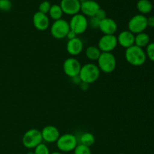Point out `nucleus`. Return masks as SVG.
I'll use <instances>...</instances> for the list:
<instances>
[{
    "label": "nucleus",
    "instance_id": "f257e3e1",
    "mask_svg": "<svg viewBox=\"0 0 154 154\" xmlns=\"http://www.w3.org/2000/svg\"><path fill=\"white\" fill-rule=\"evenodd\" d=\"M125 59L131 66H141L145 63L147 56L143 48H139L136 45H133L126 49Z\"/></svg>",
    "mask_w": 154,
    "mask_h": 154
},
{
    "label": "nucleus",
    "instance_id": "f03ea898",
    "mask_svg": "<svg viewBox=\"0 0 154 154\" xmlns=\"http://www.w3.org/2000/svg\"><path fill=\"white\" fill-rule=\"evenodd\" d=\"M101 72L96 64L89 63L81 66V72L79 73V78L81 81L90 84L96 82L100 77Z\"/></svg>",
    "mask_w": 154,
    "mask_h": 154
},
{
    "label": "nucleus",
    "instance_id": "7ed1b4c3",
    "mask_svg": "<svg viewBox=\"0 0 154 154\" xmlns=\"http://www.w3.org/2000/svg\"><path fill=\"white\" fill-rule=\"evenodd\" d=\"M97 66L100 72L111 74L117 67V59L112 53H102L97 60Z\"/></svg>",
    "mask_w": 154,
    "mask_h": 154
},
{
    "label": "nucleus",
    "instance_id": "20e7f679",
    "mask_svg": "<svg viewBox=\"0 0 154 154\" xmlns=\"http://www.w3.org/2000/svg\"><path fill=\"white\" fill-rule=\"evenodd\" d=\"M57 148L62 153H69L74 151L75 147L78 144V138L75 135L71 133H66L60 135V138L56 142Z\"/></svg>",
    "mask_w": 154,
    "mask_h": 154
},
{
    "label": "nucleus",
    "instance_id": "39448f33",
    "mask_svg": "<svg viewBox=\"0 0 154 154\" xmlns=\"http://www.w3.org/2000/svg\"><path fill=\"white\" fill-rule=\"evenodd\" d=\"M42 132L37 129H31L24 133L22 138L23 145L27 149H35L42 143Z\"/></svg>",
    "mask_w": 154,
    "mask_h": 154
},
{
    "label": "nucleus",
    "instance_id": "423d86ee",
    "mask_svg": "<svg viewBox=\"0 0 154 154\" xmlns=\"http://www.w3.org/2000/svg\"><path fill=\"white\" fill-rule=\"evenodd\" d=\"M69 26L70 29L76 33L77 35L83 34L88 29V19L82 14H77L71 18Z\"/></svg>",
    "mask_w": 154,
    "mask_h": 154
},
{
    "label": "nucleus",
    "instance_id": "0eeeda50",
    "mask_svg": "<svg viewBox=\"0 0 154 154\" xmlns=\"http://www.w3.org/2000/svg\"><path fill=\"white\" fill-rule=\"evenodd\" d=\"M70 30L69 23L64 19L56 20L51 26V34L54 38L63 39L66 38L68 32Z\"/></svg>",
    "mask_w": 154,
    "mask_h": 154
},
{
    "label": "nucleus",
    "instance_id": "6e6552de",
    "mask_svg": "<svg viewBox=\"0 0 154 154\" xmlns=\"http://www.w3.org/2000/svg\"><path fill=\"white\" fill-rule=\"evenodd\" d=\"M147 27V18L141 14L132 17L128 23V30L134 35L144 32Z\"/></svg>",
    "mask_w": 154,
    "mask_h": 154
},
{
    "label": "nucleus",
    "instance_id": "1a4fd4ad",
    "mask_svg": "<svg viewBox=\"0 0 154 154\" xmlns=\"http://www.w3.org/2000/svg\"><path fill=\"white\" fill-rule=\"evenodd\" d=\"M81 64L79 60L75 57H69L64 61L63 65V72L69 78H72L79 75L81 69Z\"/></svg>",
    "mask_w": 154,
    "mask_h": 154
},
{
    "label": "nucleus",
    "instance_id": "9d476101",
    "mask_svg": "<svg viewBox=\"0 0 154 154\" xmlns=\"http://www.w3.org/2000/svg\"><path fill=\"white\" fill-rule=\"evenodd\" d=\"M117 45V36L114 35H103L99 38L97 47L102 53H111L116 49Z\"/></svg>",
    "mask_w": 154,
    "mask_h": 154
},
{
    "label": "nucleus",
    "instance_id": "9b49d317",
    "mask_svg": "<svg viewBox=\"0 0 154 154\" xmlns=\"http://www.w3.org/2000/svg\"><path fill=\"white\" fill-rule=\"evenodd\" d=\"M81 4L79 0H61L60 6L63 14L72 17L81 11Z\"/></svg>",
    "mask_w": 154,
    "mask_h": 154
},
{
    "label": "nucleus",
    "instance_id": "f8f14e48",
    "mask_svg": "<svg viewBox=\"0 0 154 154\" xmlns=\"http://www.w3.org/2000/svg\"><path fill=\"white\" fill-rule=\"evenodd\" d=\"M43 141L47 143H56L60 136V130L55 126L48 125L41 131Z\"/></svg>",
    "mask_w": 154,
    "mask_h": 154
},
{
    "label": "nucleus",
    "instance_id": "ddd939ff",
    "mask_svg": "<svg viewBox=\"0 0 154 154\" xmlns=\"http://www.w3.org/2000/svg\"><path fill=\"white\" fill-rule=\"evenodd\" d=\"M32 23L38 31H45L50 26V18L48 14L37 11L32 17Z\"/></svg>",
    "mask_w": 154,
    "mask_h": 154
},
{
    "label": "nucleus",
    "instance_id": "4468645a",
    "mask_svg": "<svg viewBox=\"0 0 154 154\" xmlns=\"http://www.w3.org/2000/svg\"><path fill=\"white\" fill-rule=\"evenodd\" d=\"M100 8L99 3L94 0H87L81 4V11L82 12V14L87 17H94Z\"/></svg>",
    "mask_w": 154,
    "mask_h": 154
},
{
    "label": "nucleus",
    "instance_id": "2eb2a0df",
    "mask_svg": "<svg viewBox=\"0 0 154 154\" xmlns=\"http://www.w3.org/2000/svg\"><path fill=\"white\" fill-rule=\"evenodd\" d=\"M117 38L118 45L125 49L135 45V35L128 29L120 32Z\"/></svg>",
    "mask_w": 154,
    "mask_h": 154
},
{
    "label": "nucleus",
    "instance_id": "dca6fc26",
    "mask_svg": "<svg viewBox=\"0 0 154 154\" xmlns=\"http://www.w3.org/2000/svg\"><path fill=\"white\" fill-rule=\"evenodd\" d=\"M83 48H84V44L82 40L78 37H76L72 40H69L66 44V51L68 54L72 57L81 54L83 51Z\"/></svg>",
    "mask_w": 154,
    "mask_h": 154
},
{
    "label": "nucleus",
    "instance_id": "f3484780",
    "mask_svg": "<svg viewBox=\"0 0 154 154\" xmlns=\"http://www.w3.org/2000/svg\"><path fill=\"white\" fill-rule=\"evenodd\" d=\"M99 29L104 35H114L117 31V23L112 18L106 17L100 22Z\"/></svg>",
    "mask_w": 154,
    "mask_h": 154
},
{
    "label": "nucleus",
    "instance_id": "a211bd4d",
    "mask_svg": "<svg viewBox=\"0 0 154 154\" xmlns=\"http://www.w3.org/2000/svg\"><path fill=\"white\" fill-rule=\"evenodd\" d=\"M101 54H102V52L97 46L91 45V46H89L86 48V57L90 61H97L98 59L100 57Z\"/></svg>",
    "mask_w": 154,
    "mask_h": 154
},
{
    "label": "nucleus",
    "instance_id": "6ab92c4d",
    "mask_svg": "<svg viewBox=\"0 0 154 154\" xmlns=\"http://www.w3.org/2000/svg\"><path fill=\"white\" fill-rule=\"evenodd\" d=\"M136 8L141 14H149L153 9V5L149 0H138L137 2Z\"/></svg>",
    "mask_w": 154,
    "mask_h": 154
},
{
    "label": "nucleus",
    "instance_id": "aec40b11",
    "mask_svg": "<svg viewBox=\"0 0 154 154\" xmlns=\"http://www.w3.org/2000/svg\"><path fill=\"white\" fill-rule=\"evenodd\" d=\"M150 44V37L145 32H141L135 35V45L143 48Z\"/></svg>",
    "mask_w": 154,
    "mask_h": 154
},
{
    "label": "nucleus",
    "instance_id": "412c9836",
    "mask_svg": "<svg viewBox=\"0 0 154 154\" xmlns=\"http://www.w3.org/2000/svg\"><path fill=\"white\" fill-rule=\"evenodd\" d=\"M96 138L94 135L90 132H84L80 136V144L90 147L95 144Z\"/></svg>",
    "mask_w": 154,
    "mask_h": 154
},
{
    "label": "nucleus",
    "instance_id": "4be33fe9",
    "mask_svg": "<svg viewBox=\"0 0 154 154\" xmlns=\"http://www.w3.org/2000/svg\"><path fill=\"white\" fill-rule=\"evenodd\" d=\"M48 14L49 17L52 20H54V21L62 19L63 15V12L62 11L61 7L60 6V5H51V9H50L49 12H48Z\"/></svg>",
    "mask_w": 154,
    "mask_h": 154
},
{
    "label": "nucleus",
    "instance_id": "5701e85b",
    "mask_svg": "<svg viewBox=\"0 0 154 154\" xmlns=\"http://www.w3.org/2000/svg\"><path fill=\"white\" fill-rule=\"evenodd\" d=\"M74 154H92V153L90 147L78 144L74 150Z\"/></svg>",
    "mask_w": 154,
    "mask_h": 154
},
{
    "label": "nucleus",
    "instance_id": "b1692460",
    "mask_svg": "<svg viewBox=\"0 0 154 154\" xmlns=\"http://www.w3.org/2000/svg\"><path fill=\"white\" fill-rule=\"evenodd\" d=\"M34 154H51L49 148L45 144L41 143L34 150Z\"/></svg>",
    "mask_w": 154,
    "mask_h": 154
},
{
    "label": "nucleus",
    "instance_id": "393cba45",
    "mask_svg": "<svg viewBox=\"0 0 154 154\" xmlns=\"http://www.w3.org/2000/svg\"><path fill=\"white\" fill-rule=\"evenodd\" d=\"M51 3H50V2L48 1V0H45V1L42 2L39 4L38 11L41 12V13L48 14L50 9H51Z\"/></svg>",
    "mask_w": 154,
    "mask_h": 154
},
{
    "label": "nucleus",
    "instance_id": "a878e982",
    "mask_svg": "<svg viewBox=\"0 0 154 154\" xmlns=\"http://www.w3.org/2000/svg\"><path fill=\"white\" fill-rule=\"evenodd\" d=\"M146 56L149 60L154 63V42L150 43L146 47Z\"/></svg>",
    "mask_w": 154,
    "mask_h": 154
},
{
    "label": "nucleus",
    "instance_id": "bb28decb",
    "mask_svg": "<svg viewBox=\"0 0 154 154\" xmlns=\"http://www.w3.org/2000/svg\"><path fill=\"white\" fill-rule=\"evenodd\" d=\"M11 2L10 0H0V11H8L11 8Z\"/></svg>",
    "mask_w": 154,
    "mask_h": 154
},
{
    "label": "nucleus",
    "instance_id": "cd10ccee",
    "mask_svg": "<svg viewBox=\"0 0 154 154\" xmlns=\"http://www.w3.org/2000/svg\"><path fill=\"white\" fill-rule=\"evenodd\" d=\"M101 20H99L96 17H90V20H88L89 26L93 29H99V25H100Z\"/></svg>",
    "mask_w": 154,
    "mask_h": 154
},
{
    "label": "nucleus",
    "instance_id": "c85d7f7f",
    "mask_svg": "<svg viewBox=\"0 0 154 154\" xmlns=\"http://www.w3.org/2000/svg\"><path fill=\"white\" fill-rule=\"evenodd\" d=\"M95 17H97L99 20H102L105 19V18L107 17L106 11H105V10H103V9L100 8L99 11H98L97 13L96 14Z\"/></svg>",
    "mask_w": 154,
    "mask_h": 154
},
{
    "label": "nucleus",
    "instance_id": "c756f323",
    "mask_svg": "<svg viewBox=\"0 0 154 154\" xmlns=\"http://www.w3.org/2000/svg\"><path fill=\"white\" fill-rule=\"evenodd\" d=\"M76 37H78V36H77V35H76V33L72 31V30H71V29L69 30V32H68L67 35H66V38H67L69 40H72V39L75 38Z\"/></svg>",
    "mask_w": 154,
    "mask_h": 154
},
{
    "label": "nucleus",
    "instance_id": "7c9ffc66",
    "mask_svg": "<svg viewBox=\"0 0 154 154\" xmlns=\"http://www.w3.org/2000/svg\"><path fill=\"white\" fill-rule=\"evenodd\" d=\"M147 26L152 27V28L154 27V16L147 18Z\"/></svg>",
    "mask_w": 154,
    "mask_h": 154
},
{
    "label": "nucleus",
    "instance_id": "2f4dec72",
    "mask_svg": "<svg viewBox=\"0 0 154 154\" xmlns=\"http://www.w3.org/2000/svg\"><path fill=\"white\" fill-rule=\"evenodd\" d=\"M89 85H90V84H87V83L81 82V84H79V87H80V88L81 89V90H84V91H86V90H87V89H88V87H89Z\"/></svg>",
    "mask_w": 154,
    "mask_h": 154
},
{
    "label": "nucleus",
    "instance_id": "473e14b6",
    "mask_svg": "<svg viewBox=\"0 0 154 154\" xmlns=\"http://www.w3.org/2000/svg\"><path fill=\"white\" fill-rule=\"evenodd\" d=\"M72 81H73L74 84H78V85H79V84H81V82H82V81H81V78H79V76L75 77V78H72Z\"/></svg>",
    "mask_w": 154,
    "mask_h": 154
},
{
    "label": "nucleus",
    "instance_id": "72a5a7b5",
    "mask_svg": "<svg viewBox=\"0 0 154 154\" xmlns=\"http://www.w3.org/2000/svg\"><path fill=\"white\" fill-rule=\"evenodd\" d=\"M51 154H63V153L60 151H54L53 152V153H51Z\"/></svg>",
    "mask_w": 154,
    "mask_h": 154
},
{
    "label": "nucleus",
    "instance_id": "f704fd0d",
    "mask_svg": "<svg viewBox=\"0 0 154 154\" xmlns=\"http://www.w3.org/2000/svg\"><path fill=\"white\" fill-rule=\"evenodd\" d=\"M26 154H34V152H33V151H29Z\"/></svg>",
    "mask_w": 154,
    "mask_h": 154
},
{
    "label": "nucleus",
    "instance_id": "c9c22d12",
    "mask_svg": "<svg viewBox=\"0 0 154 154\" xmlns=\"http://www.w3.org/2000/svg\"><path fill=\"white\" fill-rule=\"evenodd\" d=\"M80 2H84V1H87V0H79Z\"/></svg>",
    "mask_w": 154,
    "mask_h": 154
},
{
    "label": "nucleus",
    "instance_id": "e433bc0d",
    "mask_svg": "<svg viewBox=\"0 0 154 154\" xmlns=\"http://www.w3.org/2000/svg\"><path fill=\"white\" fill-rule=\"evenodd\" d=\"M118 154H125V153H118Z\"/></svg>",
    "mask_w": 154,
    "mask_h": 154
}]
</instances>
